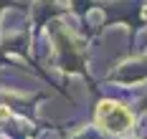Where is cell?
Wrapping results in <instances>:
<instances>
[{
	"instance_id": "obj_2",
	"label": "cell",
	"mask_w": 147,
	"mask_h": 139,
	"mask_svg": "<svg viewBox=\"0 0 147 139\" xmlns=\"http://www.w3.org/2000/svg\"><path fill=\"white\" fill-rule=\"evenodd\" d=\"M8 116H10V111H8V109H3V106H0V122H3V119H8Z\"/></svg>"
},
{
	"instance_id": "obj_1",
	"label": "cell",
	"mask_w": 147,
	"mask_h": 139,
	"mask_svg": "<svg viewBox=\"0 0 147 139\" xmlns=\"http://www.w3.org/2000/svg\"><path fill=\"white\" fill-rule=\"evenodd\" d=\"M96 124L107 134H124L132 126V114L117 101H102L96 106Z\"/></svg>"
}]
</instances>
